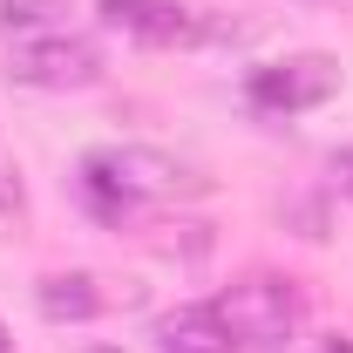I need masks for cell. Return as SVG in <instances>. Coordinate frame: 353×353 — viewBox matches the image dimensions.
<instances>
[{"label":"cell","mask_w":353,"mask_h":353,"mask_svg":"<svg viewBox=\"0 0 353 353\" xmlns=\"http://www.w3.org/2000/svg\"><path fill=\"white\" fill-rule=\"evenodd\" d=\"M211 312H218L224 333L245 340V347H285L299 333V319H306V292L292 279H279V272H245L231 292H218Z\"/></svg>","instance_id":"6da1fadb"},{"label":"cell","mask_w":353,"mask_h":353,"mask_svg":"<svg viewBox=\"0 0 353 353\" xmlns=\"http://www.w3.org/2000/svg\"><path fill=\"white\" fill-rule=\"evenodd\" d=\"M7 75L21 88H88L102 82V48L82 34H34V41H14Z\"/></svg>","instance_id":"7a4b0ae2"},{"label":"cell","mask_w":353,"mask_h":353,"mask_svg":"<svg viewBox=\"0 0 353 353\" xmlns=\"http://www.w3.org/2000/svg\"><path fill=\"white\" fill-rule=\"evenodd\" d=\"M340 88V61L333 54H292V61H272V68H252V109L265 116H292V109H319L326 95Z\"/></svg>","instance_id":"3957f363"},{"label":"cell","mask_w":353,"mask_h":353,"mask_svg":"<svg viewBox=\"0 0 353 353\" xmlns=\"http://www.w3.org/2000/svg\"><path fill=\"white\" fill-rule=\"evenodd\" d=\"M102 176H116L130 197H183V190H204V176L190 163H176L163 150H143V143H123V150H95L88 157Z\"/></svg>","instance_id":"277c9868"},{"label":"cell","mask_w":353,"mask_h":353,"mask_svg":"<svg viewBox=\"0 0 353 353\" xmlns=\"http://www.w3.org/2000/svg\"><path fill=\"white\" fill-rule=\"evenodd\" d=\"M102 21L123 28L150 48H170V41H197V14L183 0H102Z\"/></svg>","instance_id":"5b68a950"},{"label":"cell","mask_w":353,"mask_h":353,"mask_svg":"<svg viewBox=\"0 0 353 353\" xmlns=\"http://www.w3.org/2000/svg\"><path fill=\"white\" fill-rule=\"evenodd\" d=\"M34 306H41L54 326H82V319L102 312V292H95L88 272H48L41 285H34Z\"/></svg>","instance_id":"8992f818"},{"label":"cell","mask_w":353,"mask_h":353,"mask_svg":"<svg viewBox=\"0 0 353 353\" xmlns=\"http://www.w3.org/2000/svg\"><path fill=\"white\" fill-rule=\"evenodd\" d=\"M163 353H231V333L218 326L211 306H190L163 326Z\"/></svg>","instance_id":"52a82bcc"},{"label":"cell","mask_w":353,"mask_h":353,"mask_svg":"<svg viewBox=\"0 0 353 353\" xmlns=\"http://www.w3.org/2000/svg\"><path fill=\"white\" fill-rule=\"evenodd\" d=\"M68 7H75V0H0V34H41Z\"/></svg>","instance_id":"ba28073f"},{"label":"cell","mask_w":353,"mask_h":353,"mask_svg":"<svg viewBox=\"0 0 353 353\" xmlns=\"http://www.w3.org/2000/svg\"><path fill=\"white\" fill-rule=\"evenodd\" d=\"M326 170H333V183H340V197H353V143H347V150H333Z\"/></svg>","instance_id":"9c48e42d"},{"label":"cell","mask_w":353,"mask_h":353,"mask_svg":"<svg viewBox=\"0 0 353 353\" xmlns=\"http://www.w3.org/2000/svg\"><path fill=\"white\" fill-rule=\"evenodd\" d=\"M0 218H21V183L0 170Z\"/></svg>","instance_id":"30bf717a"},{"label":"cell","mask_w":353,"mask_h":353,"mask_svg":"<svg viewBox=\"0 0 353 353\" xmlns=\"http://www.w3.org/2000/svg\"><path fill=\"white\" fill-rule=\"evenodd\" d=\"M326 353H353V347H347V340H333V347H326Z\"/></svg>","instance_id":"8fae6325"},{"label":"cell","mask_w":353,"mask_h":353,"mask_svg":"<svg viewBox=\"0 0 353 353\" xmlns=\"http://www.w3.org/2000/svg\"><path fill=\"white\" fill-rule=\"evenodd\" d=\"M0 353H7V333H0Z\"/></svg>","instance_id":"7c38bea8"}]
</instances>
